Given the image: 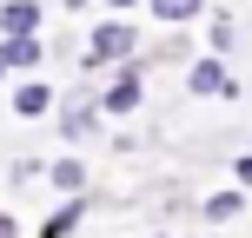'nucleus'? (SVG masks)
Returning <instances> with one entry per match:
<instances>
[{
	"label": "nucleus",
	"instance_id": "obj_14",
	"mask_svg": "<svg viewBox=\"0 0 252 238\" xmlns=\"http://www.w3.org/2000/svg\"><path fill=\"white\" fill-rule=\"evenodd\" d=\"M232 185L252 192V152H239V159H232Z\"/></svg>",
	"mask_w": 252,
	"mask_h": 238
},
{
	"label": "nucleus",
	"instance_id": "obj_10",
	"mask_svg": "<svg viewBox=\"0 0 252 238\" xmlns=\"http://www.w3.org/2000/svg\"><path fill=\"white\" fill-rule=\"evenodd\" d=\"M87 212H93V192H87V199H60V205L33 225V238H80V218H87Z\"/></svg>",
	"mask_w": 252,
	"mask_h": 238
},
{
	"label": "nucleus",
	"instance_id": "obj_15",
	"mask_svg": "<svg viewBox=\"0 0 252 238\" xmlns=\"http://www.w3.org/2000/svg\"><path fill=\"white\" fill-rule=\"evenodd\" d=\"M113 13H146V0H106Z\"/></svg>",
	"mask_w": 252,
	"mask_h": 238
},
{
	"label": "nucleus",
	"instance_id": "obj_2",
	"mask_svg": "<svg viewBox=\"0 0 252 238\" xmlns=\"http://www.w3.org/2000/svg\"><path fill=\"white\" fill-rule=\"evenodd\" d=\"M53 126H60V146H93L106 132V113H100V86L80 79V93H60L53 106Z\"/></svg>",
	"mask_w": 252,
	"mask_h": 238
},
{
	"label": "nucleus",
	"instance_id": "obj_16",
	"mask_svg": "<svg viewBox=\"0 0 252 238\" xmlns=\"http://www.w3.org/2000/svg\"><path fill=\"white\" fill-rule=\"evenodd\" d=\"M0 238H20V218L13 212H0Z\"/></svg>",
	"mask_w": 252,
	"mask_h": 238
},
{
	"label": "nucleus",
	"instance_id": "obj_11",
	"mask_svg": "<svg viewBox=\"0 0 252 238\" xmlns=\"http://www.w3.org/2000/svg\"><path fill=\"white\" fill-rule=\"evenodd\" d=\"M206 13H213V0H146V20L159 26H199Z\"/></svg>",
	"mask_w": 252,
	"mask_h": 238
},
{
	"label": "nucleus",
	"instance_id": "obj_8",
	"mask_svg": "<svg viewBox=\"0 0 252 238\" xmlns=\"http://www.w3.org/2000/svg\"><path fill=\"white\" fill-rule=\"evenodd\" d=\"M246 212H252V192H239V185H219L199 199V225H239Z\"/></svg>",
	"mask_w": 252,
	"mask_h": 238
},
{
	"label": "nucleus",
	"instance_id": "obj_19",
	"mask_svg": "<svg viewBox=\"0 0 252 238\" xmlns=\"http://www.w3.org/2000/svg\"><path fill=\"white\" fill-rule=\"evenodd\" d=\"M153 238H173V232H153Z\"/></svg>",
	"mask_w": 252,
	"mask_h": 238
},
{
	"label": "nucleus",
	"instance_id": "obj_3",
	"mask_svg": "<svg viewBox=\"0 0 252 238\" xmlns=\"http://www.w3.org/2000/svg\"><path fill=\"white\" fill-rule=\"evenodd\" d=\"M139 106H146V66L126 60V66H113V73L100 79V113L106 119H133Z\"/></svg>",
	"mask_w": 252,
	"mask_h": 238
},
{
	"label": "nucleus",
	"instance_id": "obj_1",
	"mask_svg": "<svg viewBox=\"0 0 252 238\" xmlns=\"http://www.w3.org/2000/svg\"><path fill=\"white\" fill-rule=\"evenodd\" d=\"M146 53V40H139V20L133 13H106V20H93L87 26V53H80V79H93L100 86L113 66H126V60H139Z\"/></svg>",
	"mask_w": 252,
	"mask_h": 238
},
{
	"label": "nucleus",
	"instance_id": "obj_17",
	"mask_svg": "<svg viewBox=\"0 0 252 238\" xmlns=\"http://www.w3.org/2000/svg\"><path fill=\"white\" fill-rule=\"evenodd\" d=\"M60 7H66V13H87V7H93V0H60Z\"/></svg>",
	"mask_w": 252,
	"mask_h": 238
},
{
	"label": "nucleus",
	"instance_id": "obj_20",
	"mask_svg": "<svg viewBox=\"0 0 252 238\" xmlns=\"http://www.w3.org/2000/svg\"><path fill=\"white\" fill-rule=\"evenodd\" d=\"M206 238H219V232H206Z\"/></svg>",
	"mask_w": 252,
	"mask_h": 238
},
{
	"label": "nucleus",
	"instance_id": "obj_18",
	"mask_svg": "<svg viewBox=\"0 0 252 238\" xmlns=\"http://www.w3.org/2000/svg\"><path fill=\"white\" fill-rule=\"evenodd\" d=\"M7 79H13V73H7V60H0V86H7Z\"/></svg>",
	"mask_w": 252,
	"mask_h": 238
},
{
	"label": "nucleus",
	"instance_id": "obj_4",
	"mask_svg": "<svg viewBox=\"0 0 252 238\" xmlns=\"http://www.w3.org/2000/svg\"><path fill=\"white\" fill-rule=\"evenodd\" d=\"M186 93L192 100H239V73L219 53H192L186 60Z\"/></svg>",
	"mask_w": 252,
	"mask_h": 238
},
{
	"label": "nucleus",
	"instance_id": "obj_5",
	"mask_svg": "<svg viewBox=\"0 0 252 238\" xmlns=\"http://www.w3.org/2000/svg\"><path fill=\"white\" fill-rule=\"evenodd\" d=\"M53 106H60V86L47 73H27V79L7 86V113L13 119H53Z\"/></svg>",
	"mask_w": 252,
	"mask_h": 238
},
{
	"label": "nucleus",
	"instance_id": "obj_9",
	"mask_svg": "<svg viewBox=\"0 0 252 238\" xmlns=\"http://www.w3.org/2000/svg\"><path fill=\"white\" fill-rule=\"evenodd\" d=\"M47 33V7L40 0H0V40H27Z\"/></svg>",
	"mask_w": 252,
	"mask_h": 238
},
{
	"label": "nucleus",
	"instance_id": "obj_13",
	"mask_svg": "<svg viewBox=\"0 0 252 238\" xmlns=\"http://www.w3.org/2000/svg\"><path fill=\"white\" fill-rule=\"evenodd\" d=\"M7 185H13V192H20V185H47V159L13 152V159H7Z\"/></svg>",
	"mask_w": 252,
	"mask_h": 238
},
{
	"label": "nucleus",
	"instance_id": "obj_12",
	"mask_svg": "<svg viewBox=\"0 0 252 238\" xmlns=\"http://www.w3.org/2000/svg\"><path fill=\"white\" fill-rule=\"evenodd\" d=\"M232 47H239V20H232L226 7H213V13H206V53H219V60H226Z\"/></svg>",
	"mask_w": 252,
	"mask_h": 238
},
{
	"label": "nucleus",
	"instance_id": "obj_7",
	"mask_svg": "<svg viewBox=\"0 0 252 238\" xmlns=\"http://www.w3.org/2000/svg\"><path fill=\"white\" fill-rule=\"evenodd\" d=\"M0 60H7V73H13V79H27V73H40V66L53 60V47H47V33H27V40H0Z\"/></svg>",
	"mask_w": 252,
	"mask_h": 238
},
{
	"label": "nucleus",
	"instance_id": "obj_6",
	"mask_svg": "<svg viewBox=\"0 0 252 238\" xmlns=\"http://www.w3.org/2000/svg\"><path fill=\"white\" fill-rule=\"evenodd\" d=\"M47 185H53V199H87L93 192V165L80 152H60V159H47Z\"/></svg>",
	"mask_w": 252,
	"mask_h": 238
}]
</instances>
